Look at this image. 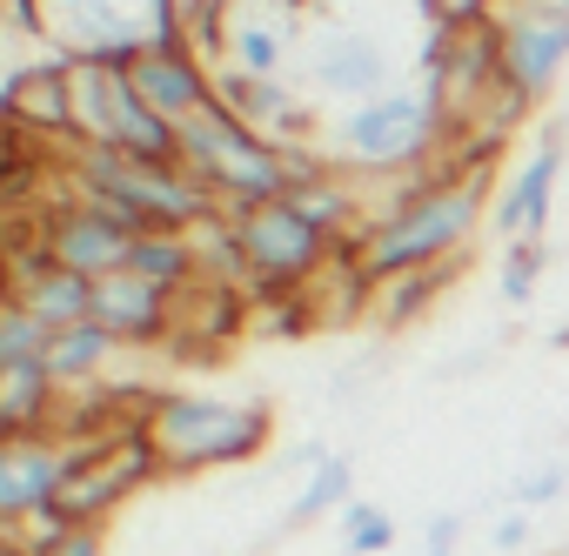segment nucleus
I'll return each instance as SVG.
<instances>
[{
    "instance_id": "nucleus-24",
    "label": "nucleus",
    "mask_w": 569,
    "mask_h": 556,
    "mask_svg": "<svg viewBox=\"0 0 569 556\" xmlns=\"http://www.w3.org/2000/svg\"><path fill=\"white\" fill-rule=\"evenodd\" d=\"M529 529H536V516H529V509H516V503H509V509H502V516H496V529H489V543H496V549H502V556H516V549H529Z\"/></svg>"
},
{
    "instance_id": "nucleus-17",
    "label": "nucleus",
    "mask_w": 569,
    "mask_h": 556,
    "mask_svg": "<svg viewBox=\"0 0 569 556\" xmlns=\"http://www.w3.org/2000/svg\"><path fill=\"white\" fill-rule=\"evenodd\" d=\"M456 268H462V261H449V268H416V275H396V282H382V289L369 296V316H376L382 329H409L416 316H429V309L442 302V289L456 282Z\"/></svg>"
},
{
    "instance_id": "nucleus-1",
    "label": "nucleus",
    "mask_w": 569,
    "mask_h": 556,
    "mask_svg": "<svg viewBox=\"0 0 569 556\" xmlns=\"http://www.w3.org/2000/svg\"><path fill=\"white\" fill-rule=\"evenodd\" d=\"M489 175L496 168H456V161H436V168L409 175L389 195V208H376L369 228L356 235V255L349 261L362 268V282L382 289V282H396V275L462 261V248L482 228Z\"/></svg>"
},
{
    "instance_id": "nucleus-16",
    "label": "nucleus",
    "mask_w": 569,
    "mask_h": 556,
    "mask_svg": "<svg viewBox=\"0 0 569 556\" xmlns=\"http://www.w3.org/2000/svg\"><path fill=\"white\" fill-rule=\"evenodd\" d=\"M128 268L148 275V282H161L168 296H188L201 282V241L194 235H134Z\"/></svg>"
},
{
    "instance_id": "nucleus-6",
    "label": "nucleus",
    "mask_w": 569,
    "mask_h": 556,
    "mask_svg": "<svg viewBox=\"0 0 569 556\" xmlns=\"http://www.w3.org/2000/svg\"><path fill=\"white\" fill-rule=\"evenodd\" d=\"M41 34L61 61L128 68L134 54L181 41V0H41Z\"/></svg>"
},
{
    "instance_id": "nucleus-13",
    "label": "nucleus",
    "mask_w": 569,
    "mask_h": 556,
    "mask_svg": "<svg viewBox=\"0 0 569 556\" xmlns=\"http://www.w3.org/2000/svg\"><path fill=\"white\" fill-rule=\"evenodd\" d=\"M289 48H296V14L268 8V0H234L228 41H221V68L254 75V81H281V68H289Z\"/></svg>"
},
{
    "instance_id": "nucleus-7",
    "label": "nucleus",
    "mask_w": 569,
    "mask_h": 556,
    "mask_svg": "<svg viewBox=\"0 0 569 556\" xmlns=\"http://www.w3.org/2000/svg\"><path fill=\"white\" fill-rule=\"evenodd\" d=\"M496 34H502V88L536 108L569 68V0H516L509 14H496Z\"/></svg>"
},
{
    "instance_id": "nucleus-11",
    "label": "nucleus",
    "mask_w": 569,
    "mask_h": 556,
    "mask_svg": "<svg viewBox=\"0 0 569 556\" xmlns=\"http://www.w3.org/2000/svg\"><path fill=\"white\" fill-rule=\"evenodd\" d=\"M128 81H134V95H141L161 121H174V128L194 121L201 108H214V68H208L188 41L134 54V61H128Z\"/></svg>"
},
{
    "instance_id": "nucleus-8",
    "label": "nucleus",
    "mask_w": 569,
    "mask_h": 556,
    "mask_svg": "<svg viewBox=\"0 0 569 556\" xmlns=\"http://www.w3.org/2000/svg\"><path fill=\"white\" fill-rule=\"evenodd\" d=\"M562 175H569V128L549 121L542 141H536V155L509 175V188H502L496 208H489V228H496L502 248H509V241H542V228H549V215H556V195H562Z\"/></svg>"
},
{
    "instance_id": "nucleus-15",
    "label": "nucleus",
    "mask_w": 569,
    "mask_h": 556,
    "mask_svg": "<svg viewBox=\"0 0 569 556\" xmlns=\"http://www.w3.org/2000/svg\"><path fill=\"white\" fill-rule=\"evenodd\" d=\"M114 336L101 329V322H74V329H54V342H48V376L61 383V389H94L101 383V369L114 363Z\"/></svg>"
},
{
    "instance_id": "nucleus-9",
    "label": "nucleus",
    "mask_w": 569,
    "mask_h": 556,
    "mask_svg": "<svg viewBox=\"0 0 569 556\" xmlns=\"http://www.w3.org/2000/svg\"><path fill=\"white\" fill-rule=\"evenodd\" d=\"M174 316H181V296H168L161 282H148V275H134V268L101 275V282H94V309H88V322H101L121 349L174 342Z\"/></svg>"
},
{
    "instance_id": "nucleus-19",
    "label": "nucleus",
    "mask_w": 569,
    "mask_h": 556,
    "mask_svg": "<svg viewBox=\"0 0 569 556\" xmlns=\"http://www.w3.org/2000/svg\"><path fill=\"white\" fill-rule=\"evenodd\" d=\"M48 342H54V329L34 322L21 302L0 309V376H14V369H48Z\"/></svg>"
},
{
    "instance_id": "nucleus-23",
    "label": "nucleus",
    "mask_w": 569,
    "mask_h": 556,
    "mask_svg": "<svg viewBox=\"0 0 569 556\" xmlns=\"http://www.w3.org/2000/svg\"><path fill=\"white\" fill-rule=\"evenodd\" d=\"M562 483H569V469H562V463H542V469H522V476H516V489H509V503L536 516V509H549V503L562 496Z\"/></svg>"
},
{
    "instance_id": "nucleus-12",
    "label": "nucleus",
    "mask_w": 569,
    "mask_h": 556,
    "mask_svg": "<svg viewBox=\"0 0 569 556\" xmlns=\"http://www.w3.org/2000/svg\"><path fill=\"white\" fill-rule=\"evenodd\" d=\"M309 81L336 101H376L389 95V54L376 34H356V28H329L316 48H309Z\"/></svg>"
},
{
    "instance_id": "nucleus-21",
    "label": "nucleus",
    "mask_w": 569,
    "mask_h": 556,
    "mask_svg": "<svg viewBox=\"0 0 569 556\" xmlns=\"http://www.w3.org/2000/svg\"><path fill=\"white\" fill-rule=\"evenodd\" d=\"M542 268H549V241H509L502 248V302L509 309H522L529 296H536V282H542Z\"/></svg>"
},
{
    "instance_id": "nucleus-22",
    "label": "nucleus",
    "mask_w": 569,
    "mask_h": 556,
    "mask_svg": "<svg viewBox=\"0 0 569 556\" xmlns=\"http://www.w3.org/2000/svg\"><path fill=\"white\" fill-rule=\"evenodd\" d=\"M28 556H108L101 529H54V523H34L28 529Z\"/></svg>"
},
{
    "instance_id": "nucleus-18",
    "label": "nucleus",
    "mask_w": 569,
    "mask_h": 556,
    "mask_svg": "<svg viewBox=\"0 0 569 556\" xmlns=\"http://www.w3.org/2000/svg\"><path fill=\"white\" fill-rule=\"evenodd\" d=\"M349 503H356V456L336 449L322 469L302 476V489H296L289 516H281V529H309V523H322V516H342Z\"/></svg>"
},
{
    "instance_id": "nucleus-10",
    "label": "nucleus",
    "mask_w": 569,
    "mask_h": 556,
    "mask_svg": "<svg viewBox=\"0 0 569 556\" xmlns=\"http://www.w3.org/2000/svg\"><path fill=\"white\" fill-rule=\"evenodd\" d=\"M61 483H68V443L61 436L0 443V529H34V523H48Z\"/></svg>"
},
{
    "instance_id": "nucleus-2",
    "label": "nucleus",
    "mask_w": 569,
    "mask_h": 556,
    "mask_svg": "<svg viewBox=\"0 0 569 556\" xmlns=\"http://www.w3.org/2000/svg\"><path fill=\"white\" fill-rule=\"evenodd\" d=\"M161 476H208V469H234L254 463L274 436V409L261 396H201V389H161L154 416H148Z\"/></svg>"
},
{
    "instance_id": "nucleus-26",
    "label": "nucleus",
    "mask_w": 569,
    "mask_h": 556,
    "mask_svg": "<svg viewBox=\"0 0 569 556\" xmlns=\"http://www.w3.org/2000/svg\"><path fill=\"white\" fill-rule=\"evenodd\" d=\"M436 21H469V14H489V0H429Z\"/></svg>"
},
{
    "instance_id": "nucleus-28",
    "label": "nucleus",
    "mask_w": 569,
    "mask_h": 556,
    "mask_svg": "<svg viewBox=\"0 0 569 556\" xmlns=\"http://www.w3.org/2000/svg\"><path fill=\"white\" fill-rule=\"evenodd\" d=\"M562 556H569V543H562Z\"/></svg>"
},
{
    "instance_id": "nucleus-5",
    "label": "nucleus",
    "mask_w": 569,
    "mask_h": 556,
    "mask_svg": "<svg viewBox=\"0 0 569 556\" xmlns=\"http://www.w3.org/2000/svg\"><path fill=\"white\" fill-rule=\"evenodd\" d=\"M228 228H234V248H241V268H248V302H274V296L316 289L329 275V261L342 255V241L322 221H309L289 195L228 215Z\"/></svg>"
},
{
    "instance_id": "nucleus-3",
    "label": "nucleus",
    "mask_w": 569,
    "mask_h": 556,
    "mask_svg": "<svg viewBox=\"0 0 569 556\" xmlns=\"http://www.w3.org/2000/svg\"><path fill=\"white\" fill-rule=\"evenodd\" d=\"M456 121L429 88H389L336 121V168L342 175H422L449 155Z\"/></svg>"
},
{
    "instance_id": "nucleus-25",
    "label": "nucleus",
    "mask_w": 569,
    "mask_h": 556,
    "mask_svg": "<svg viewBox=\"0 0 569 556\" xmlns=\"http://www.w3.org/2000/svg\"><path fill=\"white\" fill-rule=\"evenodd\" d=\"M456 543H462V516H456V509H442V516H429V536H422V556H456Z\"/></svg>"
},
{
    "instance_id": "nucleus-20",
    "label": "nucleus",
    "mask_w": 569,
    "mask_h": 556,
    "mask_svg": "<svg viewBox=\"0 0 569 556\" xmlns=\"http://www.w3.org/2000/svg\"><path fill=\"white\" fill-rule=\"evenodd\" d=\"M336 529H342V549H349V556H389V549H396V516H389L382 503H369V496H356V503L336 516Z\"/></svg>"
},
{
    "instance_id": "nucleus-27",
    "label": "nucleus",
    "mask_w": 569,
    "mask_h": 556,
    "mask_svg": "<svg viewBox=\"0 0 569 556\" xmlns=\"http://www.w3.org/2000/svg\"><path fill=\"white\" fill-rule=\"evenodd\" d=\"M0 556H28V529H0Z\"/></svg>"
},
{
    "instance_id": "nucleus-14",
    "label": "nucleus",
    "mask_w": 569,
    "mask_h": 556,
    "mask_svg": "<svg viewBox=\"0 0 569 556\" xmlns=\"http://www.w3.org/2000/svg\"><path fill=\"white\" fill-rule=\"evenodd\" d=\"M14 302L34 316V322H48V329H74V322H88V309H94V282L88 275H74V268H34V275H21L14 282Z\"/></svg>"
},
{
    "instance_id": "nucleus-4",
    "label": "nucleus",
    "mask_w": 569,
    "mask_h": 556,
    "mask_svg": "<svg viewBox=\"0 0 569 556\" xmlns=\"http://www.w3.org/2000/svg\"><path fill=\"white\" fill-rule=\"evenodd\" d=\"M181 168L221 201V215H241V208L289 195V148H274L268 135L234 121L221 101L201 108L194 121H181Z\"/></svg>"
}]
</instances>
